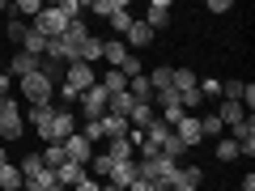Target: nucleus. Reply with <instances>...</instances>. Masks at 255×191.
Instances as JSON below:
<instances>
[{
  "label": "nucleus",
  "instance_id": "f257e3e1",
  "mask_svg": "<svg viewBox=\"0 0 255 191\" xmlns=\"http://www.w3.org/2000/svg\"><path fill=\"white\" fill-rule=\"evenodd\" d=\"M94 85H98L94 68H90V64H81V60H73L68 68H64V90H60V94H64L68 102H77L85 90H94Z\"/></svg>",
  "mask_w": 255,
  "mask_h": 191
},
{
  "label": "nucleus",
  "instance_id": "f03ea898",
  "mask_svg": "<svg viewBox=\"0 0 255 191\" xmlns=\"http://www.w3.org/2000/svg\"><path fill=\"white\" fill-rule=\"evenodd\" d=\"M21 94H26V102H30V106H51L55 85L47 81L43 73H30V77H21Z\"/></svg>",
  "mask_w": 255,
  "mask_h": 191
},
{
  "label": "nucleus",
  "instance_id": "7ed1b4c3",
  "mask_svg": "<svg viewBox=\"0 0 255 191\" xmlns=\"http://www.w3.org/2000/svg\"><path fill=\"white\" fill-rule=\"evenodd\" d=\"M21 132H26V119H21L17 102H13V98H0V136H4V140H17Z\"/></svg>",
  "mask_w": 255,
  "mask_h": 191
},
{
  "label": "nucleus",
  "instance_id": "20e7f679",
  "mask_svg": "<svg viewBox=\"0 0 255 191\" xmlns=\"http://www.w3.org/2000/svg\"><path fill=\"white\" fill-rule=\"evenodd\" d=\"M30 30H38L43 38H60L64 30H68V17H64V13L51 4V9H43V13L34 17V26H30Z\"/></svg>",
  "mask_w": 255,
  "mask_h": 191
},
{
  "label": "nucleus",
  "instance_id": "39448f33",
  "mask_svg": "<svg viewBox=\"0 0 255 191\" xmlns=\"http://www.w3.org/2000/svg\"><path fill=\"white\" fill-rule=\"evenodd\" d=\"M77 102H81L85 119H102V115H107V102H111V94L102 90V85H94V90H85V94H81Z\"/></svg>",
  "mask_w": 255,
  "mask_h": 191
},
{
  "label": "nucleus",
  "instance_id": "423d86ee",
  "mask_svg": "<svg viewBox=\"0 0 255 191\" xmlns=\"http://www.w3.org/2000/svg\"><path fill=\"white\" fill-rule=\"evenodd\" d=\"M60 145H64V157H68V162H77V166H90L94 162V145L85 136H77V132L68 140H60Z\"/></svg>",
  "mask_w": 255,
  "mask_h": 191
},
{
  "label": "nucleus",
  "instance_id": "0eeeda50",
  "mask_svg": "<svg viewBox=\"0 0 255 191\" xmlns=\"http://www.w3.org/2000/svg\"><path fill=\"white\" fill-rule=\"evenodd\" d=\"M174 136H179V145L183 149H196V145H200V119H196V115H183L179 119V123H174Z\"/></svg>",
  "mask_w": 255,
  "mask_h": 191
},
{
  "label": "nucleus",
  "instance_id": "6e6552de",
  "mask_svg": "<svg viewBox=\"0 0 255 191\" xmlns=\"http://www.w3.org/2000/svg\"><path fill=\"white\" fill-rule=\"evenodd\" d=\"M77 132V119L68 115V110H55V119H51V132H47V140H68Z\"/></svg>",
  "mask_w": 255,
  "mask_h": 191
},
{
  "label": "nucleus",
  "instance_id": "1a4fd4ad",
  "mask_svg": "<svg viewBox=\"0 0 255 191\" xmlns=\"http://www.w3.org/2000/svg\"><path fill=\"white\" fill-rule=\"evenodd\" d=\"M55 187H77V183L85 179V166H77V162H64V166H55Z\"/></svg>",
  "mask_w": 255,
  "mask_h": 191
},
{
  "label": "nucleus",
  "instance_id": "9d476101",
  "mask_svg": "<svg viewBox=\"0 0 255 191\" xmlns=\"http://www.w3.org/2000/svg\"><path fill=\"white\" fill-rule=\"evenodd\" d=\"M128 43H119V38H107V43H102V60L111 64V68H124V60H128Z\"/></svg>",
  "mask_w": 255,
  "mask_h": 191
},
{
  "label": "nucleus",
  "instance_id": "9b49d317",
  "mask_svg": "<svg viewBox=\"0 0 255 191\" xmlns=\"http://www.w3.org/2000/svg\"><path fill=\"white\" fill-rule=\"evenodd\" d=\"M51 119H55V106H30V127H34L43 140H47V132H51Z\"/></svg>",
  "mask_w": 255,
  "mask_h": 191
},
{
  "label": "nucleus",
  "instance_id": "f8f14e48",
  "mask_svg": "<svg viewBox=\"0 0 255 191\" xmlns=\"http://www.w3.org/2000/svg\"><path fill=\"white\" fill-rule=\"evenodd\" d=\"M153 119H157V115H153V106H149V102H136V106L128 110V127H136V132H145Z\"/></svg>",
  "mask_w": 255,
  "mask_h": 191
},
{
  "label": "nucleus",
  "instance_id": "ddd939ff",
  "mask_svg": "<svg viewBox=\"0 0 255 191\" xmlns=\"http://www.w3.org/2000/svg\"><path fill=\"white\" fill-rule=\"evenodd\" d=\"M9 73L21 81V77L38 73V60H34V55H26V51H13V60H9Z\"/></svg>",
  "mask_w": 255,
  "mask_h": 191
},
{
  "label": "nucleus",
  "instance_id": "4468645a",
  "mask_svg": "<svg viewBox=\"0 0 255 191\" xmlns=\"http://www.w3.org/2000/svg\"><path fill=\"white\" fill-rule=\"evenodd\" d=\"M128 94H132V102H149V106H153V85H149V77H145V73L128 81Z\"/></svg>",
  "mask_w": 255,
  "mask_h": 191
},
{
  "label": "nucleus",
  "instance_id": "2eb2a0df",
  "mask_svg": "<svg viewBox=\"0 0 255 191\" xmlns=\"http://www.w3.org/2000/svg\"><path fill=\"white\" fill-rule=\"evenodd\" d=\"M136 174H140V166H136V157H132V162H119L115 170H111V183H115V187H128V183H136Z\"/></svg>",
  "mask_w": 255,
  "mask_h": 191
},
{
  "label": "nucleus",
  "instance_id": "dca6fc26",
  "mask_svg": "<svg viewBox=\"0 0 255 191\" xmlns=\"http://www.w3.org/2000/svg\"><path fill=\"white\" fill-rule=\"evenodd\" d=\"M153 43V30L145 26V21H132V26H128V51H132V47H149Z\"/></svg>",
  "mask_w": 255,
  "mask_h": 191
},
{
  "label": "nucleus",
  "instance_id": "f3484780",
  "mask_svg": "<svg viewBox=\"0 0 255 191\" xmlns=\"http://www.w3.org/2000/svg\"><path fill=\"white\" fill-rule=\"evenodd\" d=\"M132 127H128V119L124 115H102V136H111V140H119V136H128Z\"/></svg>",
  "mask_w": 255,
  "mask_h": 191
},
{
  "label": "nucleus",
  "instance_id": "a211bd4d",
  "mask_svg": "<svg viewBox=\"0 0 255 191\" xmlns=\"http://www.w3.org/2000/svg\"><path fill=\"white\" fill-rule=\"evenodd\" d=\"M166 21H170V4H166V0H153V4H149V17H145V26H149V30H162Z\"/></svg>",
  "mask_w": 255,
  "mask_h": 191
},
{
  "label": "nucleus",
  "instance_id": "6ab92c4d",
  "mask_svg": "<svg viewBox=\"0 0 255 191\" xmlns=\"http://www.w3.org/2000/svg\"><path fill=\"white\" fill-rule=\"evenodd\" d=\"M47 43H51V38H43L38 30H30V34L21 38V51H26V55H34V60H38V55H47Z\"/></svg>",
  "mask_w": 255,
  "mask_h": 191
},
{
  "label": "nucleus",
  "instance_id": "aec40b11",
  "mask_svg": "<svg viewBox=\"0 0 255 191\" xmlns=\"http://www.w3.org/2000/svg\"><path fill=\"white\" fill-rule=\"evenodd\" d=\"M38 157H43V166H47V170H55V166H64V162H68V157H64V145H60V140H47V149H43Z\"/></svg>",
  "mask_w": 255,
  "mask_h": 191
},
{
  "label": "nucleus",
  "instance_id": "412c9836",
  "mask_svg": "<svg viewBox=\"0 0 255 191\" xmlns=\"http://www.w3.org/2000/svg\"><path fill=\"white\" fill-rule=\"evenodd\" d=\"M77 60H81V64H94V60H102V38H85V43L81 47H77Z\"/></svg>",
  "mask_w": 255,
  "mask_h": 191
},
{
  "label": "nucleus",
  "instance_id": "4be33fe9",
  "mask_svg": "<svg viewBox=\"0 0 255 191\" xmlns=\"http://www.w3.org/2000/svg\"><path fill=\"white\" fill-rule=\"evenodd\" d=\"M145 140H149V145H157V149H162L166 140H170V123H162V119H153V123L145 127Z\"/></svg>",
  "mask_w": 255,
  "mask_h": 191
},
{
  "label": "nucleus",
  "instance_id": "5701e85b",
  "mask_svg": "<svg viewBox=\"0 0 255 191\" xmlns=\"http://www.w3.org/2000/svg\"><path fill=\"white\" fill-rule=\"evenodd\" d=\"M60 38H64V43H68V47L77 51V47H81L85 38H90V30H85V21H68V30H64Z\"/></svg>",
  "mask_w": 255,
  "mask_h": 191
},
{
  "label": "nucleus",
  "instance_id": "b1692460",
  "mask_svg": "<svg viewBox=\"0 0 255 191\" xmlns=\"http://www.w3.org/2000/svg\"><path fill=\"white\" fill-rule=\"evenodd\" d=\"M217 119H221V123H230V127H234V123H243V119H247V110H243V102H221Z\"/></svg>",
  "mask_w": 255,
  "mask_h": 191
},
{
  "label": "nucleus",
  "instance_id": "393cba45",
  "mask_svg": "<svg viewBox=\"0 0 255 191\" xmlns=\"http://www.w3.org/2000/svg\"><path fill=\"white\" fill-rule=\"evenodd\" d=\"M132 106H136V102H132V94H111V102H107V115H124L128 119V110H132Z\"/></svg>",
  "mask_w": 255,
  "mask_h": 191
},
{
  "label": "nucleus",
  "instance_id": "a878e982",
  "mask_svg": "<svg viewBox=\"0 0 255 191\" xmlns=\"http://www.w3.org/2000/svg\"><path fill=\"white\" fill-rule=\"evenodd\" d=\"M111 166H119V162H132V157H136V153H132V145H128V136H119V140H111Z\"/></svg>",
  "mask_w": 255,
  "mask_h": 191
},
{
  "label": "nucleus",
  "instance_id": "bb28decb",
  "mask_svg": "<svg viewBox=\"0 0 255 191\" xmlns=\"http://www.w3.org/2000/svg\"><path fill=\"white\" fill-rule=\"evenodd\" d=\"M21 183H26V179H21V170H17V166H9V162L0 166V187H4V191H17Z\"/></svg>",
  "mask_w": 255,
  "mask_h": 191
},
{
  "label": "nucleus",
  "instance_id": "cd10ccee",
  "mask_svg": "<svg viewBox=\"0 0 255 191\" xmlns=\"http://www.w3.org/2000/svg\"><path fill=\"white\" fill-rule=\"evenodd\" d=\"M98 85H102V90H107V94H124V90H128V77H124V73H119V68H111V73H107V77H102V81H98Z\"/></svg>",
  "mask_w": 255,
  "mask_h": 191
},
{
  "label": "nucleus",
  "instance_id": "c85d7f7f",
  "mask_svg": "<svg viewBox=\"0 0 255 191\" xmlns=\"http://www.w3.org/2000/svg\"><path fill=\"white\" fill-rule=\"evenodd\" d=\"M149 85H153V94L157 90H170V85H174V68H153V73H149Z\"/></svg>",
  "mask_w": 255,
  "mask_h": 191
},
{
  "label": "nucleus",
  "instance_id": "c756f323",
  "mask_svg": "<svg viewBox=\"0 0 255 191\" xmlns=\"http://www.w3.org/2000/svg\"><path fill=\"white\" fill-rule=\"evenodd\" d=\"M196 81H200V77L191 73V68H174V90H179V94H187V90H196Z\"/></svg>",
  "mask_w": 255,
  "mask_h": 191
},
{
  "label": "nucleus",
  "instance_id": "7c9ffc66",
  "mask_svg": "<svg viewBox=\"0 0 255 191\" xmlns=\"http://www.w3.org/2000/svg\"><path fill=\"white\" fill-rule=\"evenodd\" d=\"M17 170H21V179H38V174H43V170H47V166H43V157H38V153H30V157H26V162H21V166H17Z\"/></svg>",
  "mask_w": 255,
  "mask_h": 191
},
{
  "label": "nucleus",
  "instance_id": "2f4dec72",
  "mask_svg": "<svg viewBox=\"0 0 255 191\" xmlns=\"http://www.w3.org/2000/svg\"><path fill=\"white\" fill-rule=\"evenodd\" d=\"M30 34V26L26 21H17V17H9V26H4V38H9V43H21V38Z\"/></svg>",
  "mask_w": 255,
  "mask_h": 191
},
{
  "label": "nucleus",
  "instance_id": "473e14b6",
  "mask_svg": "<svg viewBox=\"0 0 255 191\" xmlns=\"http://www.w3.org/2000/svg\"><path fill=\"white\" fill-rule=\"evenodd\" d=\"M217 157H221V162H234V157H238V140L234 136H221L217 140Z\"/></svg>",
  "mask_w": 255,
  "mask_h": 191
},
{
  "label": "nucleus",
  "instance_id": "72a5a7b5",
  "mask_svg": "<svg viewBox=\"0 0 255 191\" xmlns=\"http://www.w3.org/2000/svg\"><path fill=\"white\" fill-rule=\"evenodd\" d=\"M221 132H226V123H221L217 115H204L200 119V136H221Z\"/></svg>",
  "mask_w": 255,
  "mask_h": 191
},
{
  "label": "nucleus",
  "instance_id": "f704fd0d",
  "mask_svg": "<svg viewBox=\"0 0 255 191\" xmlns=\"http://www.w3.org/2000/svg\"><path fill=\"white\" fill-rule=\"evenodd\" d=\"M111 26H115V30H124V34H128V26H132V21H136V17H132V13H128V4H124V9H119V13H111Z\"/></svg>",
  "mask_w": 255,
  "mask_h": 191
},
{
  "label": "nucleus",
  "instance_id": "c9c22d12",
  "mask_svg": "<svg viewBox=\"0 0 255 191\" xmlns=\"http://www.w3.org/2000/svg\"><path fill=\"white\" fill-rule=\"evenodd\" d=\"M153 102H157L162 110H166V106H179V90H174V85H170V90H157V94H153Z\"/></svg>",
  "mask_w": 255,
  "mask_h": 191
},
{
  "label": "nucleus",
  "instance_id": "e433bc0d",
  "mask_svg": "<svg viewBox=\"0 0 255 191\" xmlns=\"http://www.w3.org/2000/svg\"><path fill=\"white\" fill-rule=\"evenodd\" d=\"M90 170L98 174V179H111V170H115V166H111V157H107V153H98V157L90 162Z\"/></svg>",
  "mask_w": 255,
  "mask_h": 191
},
{
  "label": "nucleus",
  "instance_id": "4c0bfd02",
  "mask_svg": "<svg viewBox=\"0 0 255 191\" xmlns=\"http://www.w3.org/2000/svg\"><path fill=\"white\" fill-rule=\"evenodd\" d=\"M55 9H60V13H64L68 21H81V0H60Z\"/></svg>",
  "mask_w": 255,
  "mask_h": 191
},
{
  "label": "nucleus",
  "instance_id": "58836bf2",
  "mask_svg": "<svg viewBox=\"0 0 255 191\" xmlns=\"http://www.w3.org/2000/svg\"><path fill=\"white\" fill-rule=\"evenodd\" d=\"M200 179H204L200 166H187V170H179V183H187V187H200Z\"/></svg>",
  "mask_w": 255,
  "mask_h": 191
},
{
  "label": "nucleus",
  "instance_id": "ea45409f",
  "mask_svg": "<svg viewBox=\"0 0 255 191\" xmlns=\"http://www.w3.org/2000/svg\"><path fill=\"white\" fill-rule=\"evenodd\" d=\"M119 73H124L128 81H132V77H140V73H145V68H140V60H136V51H132V55H128V60H124V68H119Z\"/></svg>",
  "mask_w": 255,
  "mask_h": 191
},
{
  "label": "nucleus",
  "instance_id": "a19ab883",
  "mask_svg": "<svg viewBox=\"0 0 255 191\" xmlns=\"http://www.w3.org/2000/svg\"><path fill=\"white\" fill-rule=\"evenodd\" d=\"M119 9H124V0H98V4H94L98 17H111V13H119Z\"/></svg>",
  "mask_w": 255,
  "mask_h": 191
},
{
  "label": "nucleus",
  "instance_id": "79ce46f5",
  "mask_svg": "<svg viewBox=\"0 0 255 191\" xmlns=\"http://www.w3.org/2000/svg\"><path fill=\"white\" fill-rule=\"evenodd\" d=\"M13 13H26V17H38V13H43V4H38V0H17V4H13Z\"/></svg>",
  "mask_w": 255,
  "mask_h": 191
},
{
  "label": "nucleus",
  "instance_id": "37998d69",
  "mask_svg": "<svg viewBox=\"0 0 255 191\" xmlns=\"http://www.w3.org/2000/svg\"><path fill=\"white\" fill-rule=\"evenodd\" d=\"M81 136L90 140V145H94V140H102V119H85V132H81Z\"/></svg>",
  "mask_w": 255,
  "mask_h": 191
},
{
  "label": "nucleus",
  "instance_id": "c03bdc74",
  "mask_svg": "<svg viewBox=\"0 0 255 191\" xmlns=\"http://www.w3.org/2000/svg\"><path fill=\"white\" fill-rule=\"evenodd\" d=\"M196 90H200L204 98H221V81H213V77L209 81H196Z\"/></svg>",
  "mask_w": 255,
  "mask_h": 191
},
{
  "label": "nucleus",
  "instance_id": "a18cd8bd",
  "mask_svg": "<svg viewBox=\"0 0 255 191\" xmlns=\"http://www.w3.org/2000/svg\"><path fill=\"white\" fill-rule=\"evenodd\" d=\"M73 191H102V183H94V179H90V174H85V179H81V183H77V187H73Z\"/></svg>",
  "mask_w": 255,
  "mask_h": 191
},
{
  "label": "nucleus",
  "instance_id": "49530a36",
  "mask_svg": "<svg viewBox=\"0 0 255 191\" xmlns=\"http://www.w3.org/2000/svg\"><path fill=\"white\" fill-rule=\"evenodd\" d=\"M251 106H255V85L247 81V90H243V110H251Z\"/></svg>",
  "mask_w": 255,
  "mask_h": 191
},
{
  "label": "nucleus",
  "instance_id": "de8ad7c7",
  "mask_svg": "<svg viewBox=\"0 0 255 191\" xmlns=\"http://www.w3.org/2000/svg\"><path fill=\"white\" fill-rule=\"evenodd\" d=\"M230 9H234L230 0H209V13H230Z\"/></svg>",
  "mask_w": 255,
  "mask_h": 191
},
{
  "label": "nucleus",
  "instance_id": "09e8293b",
  "mask_svg": "<svg viewBox=\"0 0 255 191\" xmlns=\"http://www.w3.org/2000/svg\"><path fill=\"white\" fill-rule=\"evenodd\" d=\"M21 187H26V191H47V183H43V179H26Z\"/></svg>",
  "mask_w": 255,
  "mask_h": 191
},
{
  "label": "nucleus",
  "instance_id": "8fccbe9b",
  "mask_svg": "<svg viewBox=\"0 0 255 191\" xmlns=\"http://www.w3.org/2000/svg\"><path fill=\"white\" fill-rule=\"evenodd\" d=\"M0 98H9V73H0Z\"/></svg>",
  "mask_w": 255,
  "mask_h": 191
},
{
  "label": "nucleus",
  "instance_id": "3c124183",
  "mask_svg": "<svg viewBox=\"0 0 255 191\" xmlns=\"http://www.w3.org/2000/svg\"><path fill=\"white\" fill-rule=\"evenodd\" d=\"M238 187H243V191H255V174H247V179L238 183Z\"/></svg>",
  "mask_w": 255,
  "mask_h": 191
},
{
  "label": "nucleus",
  "instance_id": "603ef678",
  "mask_svg": "<svg viewBox=\"0 0 255 191\" xmlns=\"http://www.w3.org/2000/svg\"><path fill=\"white\" fill-rule=\"evenodd\" d=\"M170 191H196V187H187V183H174V187Z\"/></svg>",
  "mask_w": 255,
  "mask_h": 191
},
{
  "label": "nucleus",
  "instance_id": "864d4df0",
  "mask_svg": "<svg viewBox=\"0 0 255 191\" xmlns=\"http://www.w3.org/2000/svg\"><path fill=\"white\" fill-rule=\"evenodd\" d=\"M102 191H124V187H115V183H102Z\"/></svg>",
  "mask_w": 255,
  "mask_h": 191
},
{
  "label": "nucleus",
  "instance_id": "5fc2aeb1",
  "mask_svg": "<svg viewBox=\"0 0 255 191\" xmlns=\"http://www.w3.org/2000/svg\"><path fill=\"white\" fill-rule=\"evenodd\" d=\"M4 162H9V153H4V149H0V166H4Z\"/></svg>",
  "mask_w": 255,
  "mask_h": 191
},
{
  "label": "nucleus",
  "instance_id": "6e6d98bb",
  "mask_svg": "<svg viewBox=\"0 0 255 191\" xmlns=\"http://www.w3.org/2000/svg\"><path fill=\"white\" fill-rule=\"evenodd\" d=\"M0 51H4V43H0Z\"/></svg>",
  "mask_w": 255,
  "mask_h": 191
}]
</instances>
